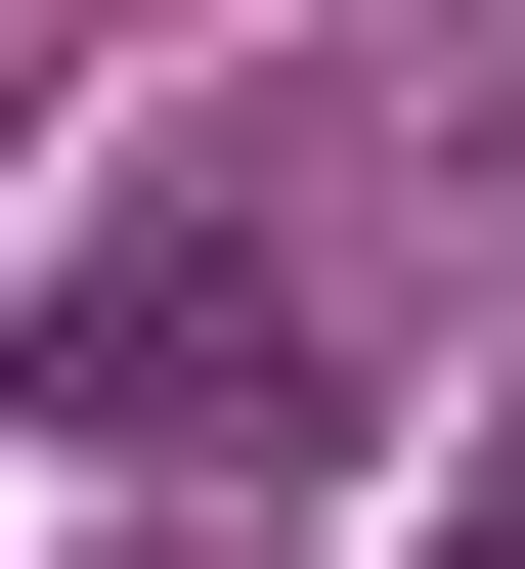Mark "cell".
I'll list each match as a JSON object with an SVG mask.
<instances>
[{
	"label": "cell",
	"mask_w": 525,
	"mask_h": 569,
	"mask_svg": "<svg viewBox=\"0 0 525 569\" xmlns=\"http://www.w3.org/2000/svg\"><path fill=\"white\" fill-rule=\"evenodd\" d=\"M482 569H525V482H482Z\"/></svg>",
	"instance_id": "cell-1"
}]
</instances>
